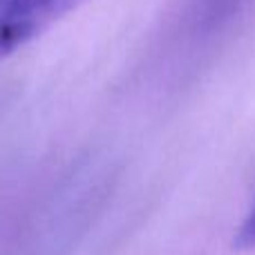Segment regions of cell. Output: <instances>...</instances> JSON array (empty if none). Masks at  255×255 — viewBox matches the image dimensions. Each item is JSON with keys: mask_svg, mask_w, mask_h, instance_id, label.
Here are the masks:
<instances>
[{"mask_svg": "<svg viewBox=\"0 0 255 255\" xmlns=\"http://www.w3.org/2000/svg\"><path fill=\"white\" fill-rule=\"evenodd\" d=\"M85 0H0V61L38 38Z\"/></svg>", "mask_w": 255, "mask_h": 255, "instance_id": "1", "label": "cell"}, {"mask_svg": "<svg viewBox=\"0 0 255 255\" xmlns=\"http://www.w3.org/2000/svg\"><path fill=\"white\" fill-rule=\"evenodd\" d=\"M235 244H238V249H247V251H253L255 249V204H253L251 213L244 217L238 235H235Z\"/></svg>", "mask_w": 255, "mask_h": 255, "instance_id": "3", "label": "cell"}, {"mask_svg": "<svg viewBox=\"0 0 255 255\" xmlns=\"http://www.w3.org/2000/svg\"><path fill=\"white\" fill-rule=\"evenodd\" d=\"M253 0H181L177 11V34L186 40H206L220 34Z\"/></svg>", "mask_w": 255, "mask_h": 255, "instance_id": "2", "label": "cell"}]
</instances>
